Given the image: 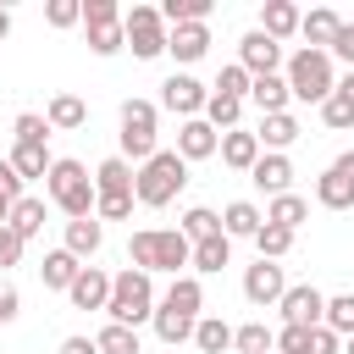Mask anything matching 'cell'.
I'll return each instance as SVG.
<instances>
[{
	"label": "cell",
	"instance_id": "obj_1",
	"mask_svg": "<svg viewBox=\"0 0 354 354\" xmlns=\"http://www.w3.org/2000/svg\"><path fill=\"white\" fill-rule=\"evenodd\" d=\"M188 254H194V243L177 232V227H138L133 238H127V260H133V271H171V277H183V266H188Z\"/></svg>",
	"mask_w": 354,
	"mask_h": 354
},
{
	"label": "cell",
	"instance_id": "obj_2",
	"mask_svg": "<svg viewBox=\"0 0 354 354\" xmlns=\"http://www.w3.org/2000/svg\"><path fill=\"white\" fill-rule=\"evenodd\" d=\"M183 188H188V160H183L177 149H155V155H149V160L133 171V199H138L144 210L171 205Z\"/></svg>",
	"mask_w": 354,
	"mask_h": 354
},
{
	"label": "cell",
	"instance_id": "obj_3",
	"mask_svg": "<svg viewBox=\"0 0 354 354\" xmlns=\"http://www.w3.org/2000/svg\"><path fill=\"white\" fill-rule=\"evenodd\" d=\"M44 188H50V205L66 216V221H83V216H94V177H88V166L83 160H50V171H44Z\"/></svg>",
	"mask_w": 354,
	"mask_h": 354
},
{
	"label": "cell",
	"instance_id": "obj_4",
	"mask_svg": "<svg viewBox=\"0 0 354 354\" xmlns=\"http://www.w3.org/2000/svg\"><path fill=\"white\" fill-rule=\"evenodd\" d=\"M282 83H288V94H293V100H304V105H321V100L337 88L332 55H326V50H293V55L282 61Z\"/></svg>",
	"mask_w": 354,
	"mask_h": 354
},
{
	"label": "cell",
	"instance_id": "obj_5",
	"mask_svg": "<svg viewBox=\"0 0 354 354\" xmlns=\"http://www.w3.org/2000/svg\"><path fill=\"white\" fill-rule=\"evenodd\" d=\"M105 315H111L116 326H133V332H138V321L155 315V277H149V271H133V266L116 271V277H111Z\"/></svg>",
	"mask_w": 354,
	"mask_h": 354
},
{
	"label": "cell",
	"instance_id": "obj_6",
	"mask_svg": "<svg viewBox=\"0 0 354 354\" xmlns=\"http://www.w3.org/2000/svg\"><path fill=\"white\" fill-rule=\"evenodd\" d=\"M155 122H160V105H155V100H122V133H116V138H122V160H127V166H133V160L144 166V160L160 149V144H155Z\"/></svg>",
	"mask_w": 354,
	"mask_h": 354
},
{
	"label": "cell",
	"instance_id": "obj_7",
	"mask_svg": "<svg viewBox=\"0 0 354 354\" xmlns=\"http://www.w3.org/2000/svg\"><path fill=\"white\" fill-rule=\"evenodd\" d=\"M83 28H88V50H94V55H116V50H127L122 6H116V0H83Z\"/></svg>",
	"mask_w": 354,
	"mask_h": 354
},
{
	"label": "cell",
	"instance_id": "obj_8",
	"mask_svg": "<svg viewBox=\"0 0 354 354\" xmlns=\"http://www.w3.org/2000/svg\"><path fill=\"white\" fill-rule=\"evenodd\" d=\"M122 33H127V50H133L138 61L166 55V22H160L155 6H127V11H122Z\"/></svg>",
	"mask_w": 354,
	"mask_h": 354
},
{
	"label": "cell",
	"instance_id": "obj_9",
	"mask_svg": "<svg viewBox=\"0 0 354 354\" xmlns=\"http://www.w3.org/2000/svg\"><path fill=\"white\" fill-rule=\"evenodd\" d=\"M315 205H321V210H348V205H354V149H343V155L315 177Z\"/></svg>",
	"mask_w": 354,
	"mask_h": 354
},
{
	"label": "cell",
	"instance_id": "obj_10",
	"mask_svg": "<svg viewBox=\"0 0 354 354\" xmlns=\"http://www.w3.org/2000/svg\"><path fill=\"white\" fill-rule=\"evenodd\" d=\"M277 310H282V326H321L326 293L310 288V282H288V293L277 299Z\"/></svg>",
	"mask_w": 354,
	"mask_h": 354
},
{
	"label": "cell",
	"instance_id": "obj_11",
	"mask_svg": "<svg viewBox=\"0 0 354 354\" xmlns=\"http://www.w3.org/2000/svg\"><path fill=\"white\" fill-rule=\"evenodd\" d=\"M205 100H210V88H205L199 77H188V72H171V77L160 83V105L177 111L183 122H188V116H205Z\"/></svg>",
	"mask_w": 354,
	"mask_h": 354
},
{
	"label": "cell",
	"instance_id": "obj_12",
	"mask_svg": "<svg viewBox=\"0 0 354 354\" xmlns=\"http://www.w3.org/2000/svg\"><path fill=\"white\" fill-rule=\"evenodd\" d=\"M238 66H243L249 77H271V72H282V44L254 28V33L238 39Z\"/></svg>",
	"mask_w": 354,
	"mask_h": 354
},
{
	"label": "cell",
	"instance_id": "obj_13",
	"mask_svg": "<svg viewBox=\"0 0 354 354\" xmlns=\"http://www.w3.org/2000/svg\"><path fill=\"white\" fill-rule=\"evenodd\" d=\"M282 293H288V271H282L277 260H254V266L243 271V299H249V304L266 310V304H277Z\"/></svg>",
	"mask_w": 354,
	"mask_h": 354
},
{
	"label": "cell",
	"instance_id": "obj_14",
	"mask_svg": "<svg viewBox=\"0 0 354 354\" xmlns=\"http://www.w3.org/2000/svg\"><path fill=\"white\" fill-rule=\"evenodd\" d=\"M249 183H254V188H266L271 199H277V194H293V160H288V155L260 149V160L249 166Z\"/></svg>",
	"mask_w": 354,
	"mask_h": 354
},
{
	"label": "cell",
	"instance_id": "obj_15",
	"mask_svg": "<svg viewBox=\"0 0 354 354\" xmlns=\"http://www.w3.org/2000/svg\"><path fill=\"white\" fill-rule=\"evenodd\" d=\"M216 144H221V133H216L205 116H188V122L177 127V155H183V160H210Z\"/></svg>",
	"mask_w": 354,
	"mask_h": 354
},
{
	"label": "cell",
	"instance_id": "obj_16",
	"mask_svg": "<svg viewBox=\"0 0 354 354\" xmlns=\"http://www.w3.org/2000/svg\"><path fill=\"white\" fill-rule=\"evenodd\" d=\"M205 50H210V28H205V22H183V28H166V55H177L183 66H194Z\"/></svg>",
	"mask_w": 354,
	"mask_h": 354
},
{
	"label": "cell",
	"instance_id": "obj_17",
	"mask_svg": "<svg viewBox=\"0 0 354 354\" xmlns=\"http://www.w3.org/2000/svg\"><path fill=\"white\" fill-rule=\"evenodd\" d=\"M160 304L177 310V315H188V321H199V315H205V282L183 271V277H171V288L160 293Z\"/></svg>",
	"mask_w": 354,
	"mask_h": 354
},
{
	"label": "cell",
	"instance_id": "obj_18",
	"mask_svg": "<svg viewBox=\"0 0 354 354\" xmlns=\"http://www.w3.org/2000/svg\"><path fill=\"white\" fill-rule=\"evenodd\" d=\"M66 299H72L77 310H105V299H111V277H105L100 266H83L77 282L66 288Z\"/></svg>",
	"mask_w": 354,
	"mask_h": 354
},
{
	"label": "cell",
	"instance_id": "obj_19",
	"mask_svg": "<svg viewBox=\"0 0 354 354\" xmlns=\"http://www.w3.org/2000/svg\"><path fill=\"white\" fill-rule=\"evenodd\" d=\"M299 17H304V11H299L293 0H266V6H260V33L282 44V39L299 33Z\"/></svg>",
	"mask_w": 354,
	"mask_h": 354
},
{
	"label": "cell",
	"instance_id": "obj_20",
	"mask_svg": "<svg viewBox=\"0 0 354 354\" xmlns=\"http://www.w3.org/2000/svg\"><path fill=\"white\" fill-rule=\"evenodd\" d=\"M337 28H343V17H337L332 6H315V11H304V17H299V33H304V50H326V44L337 39Z\"/></svg>",
	"mask_w": 354,
	"mask_h": 354
},
{
	"label": "cell",
	"instance_id": "obj_21",
	"mask_svg": "<svg viewBox=\"0 0 354 354\" xmlns=\"http://www.w3.org/2000/svg\"><path fill=\"white\" fill-rule=\"evenodd\" d=\"M216 155H221V166H232V171H249V166L260 160V138H254V133H243V127H232V133H221Z\"/></svg>",
	"mask_w": 354,
	"mask_h": 354
},
{
	"label": "cell",
	"instance_id": "obj_22",
	"mask_svg": "<svg viewBox=\"0 0 354 354\" xmlns=\"http://www.w3.org/2000/svg\"><path fill=\"white\" fill-rule=\"evenodd\" d=\"M299 133H304V127H299V116H293V111H277V116H260V133H254V138H260V149L282 155Z\"/></svg>",
	"mask_w": 354,
	"mask_h": 354
},
{
	"label": "cell",
	"instance_id": "obj_23",
	"mask_svg": "<svg viewBox=\"0 0 354 354\" xmlns=\"http://www.w3.org/2000/svg\"><path fill=\"white\" fill-rule=\"evenodd\" d=\"M100 243H105V227H100L94 216L66 221V243H61V249H66L72 260H94V254H100Z\"/></svg>",
	"mask_w": 354,
	"mask_h": 354
},
{
	"label": "cell",
	"instance_id": "obj_24",
	"mask_svg": "<svg viewBox=\"0 0 354 354\" xmlns=\"http://www.w3.org/2000/svg\"><path fill=\"white\" fill-rule=\"evenodd\" d=\"M249 100L260 105V116H277V111H288V83H282V72H271V77H249Z\"/></svg>",
	"mask_w": 354,
	"mask_h": 354
},
{
	"label": "cell",
	"instance_id": "obj_25",
	"mask_svg": "<svg viewBox=\"0 0 354 354\" xmlns=\"http://www.w3.org/2000/svg\"><path fill=\"white\" fill-rule=\"evenodd\" d=\"M44 122H50V133H72V127L88 122V105H83L77 94H55V100L44 105Z\"/></svg>",
	"mask_w": 354,
	"mask_h": 354
},
{
	"label": "cell",
	"instance_id": "obj_26",
	"mask_svg": "<svg viewBox=\"0 0 354 354\" xmlns=\"http://www.w3.org/2000/svg\"><path fill=\"white\" fill-rule=\"evenodd\" d=\"M266 221L282 227V232H299V227L310 221V199H299V194H277V199L266 205Z\"/></svg>",
	"mask_w": 354,
	"mask_h": 354
},
{
	"label": "cell",
	"instance_id": "obj_27",
	"mask_svg": "<svg viewBox=\"0 0 354 354\" xmlns=\"http://www.w3.org/2000/svg\"><path fill=\"white\" fill-rule=\"evenodd\" d=\"M6 227L28 243V238H39L44 232V199H33V194H22L17 205H11V216H6Z\"/></svg>",
	"mask_w": 354,
	"mask_h": 354
},
{
	"label": "cell",
	"instance_id": "obj_28",
	"mask_svg": "<svg viewBox=\"0 0 354 354\" xmlns=\"http://www.w3.org/2000/svg\"><path fill=\"white\" fill-rule=\"evenodd\" d=\"M260 221H266V216H260V205H249V199H232V205L221 210V232H227V238H254Z\"/></svg>",
	"mask_w": 354,
	"mask_h": 354
},
{
	"label": "cell",
	"instance_id": "obj_29",
	"mask_svg": "<svg viewBox=\"0 0 354 354\" xmlns=\"http://www.w3.org/2000/svg\"><path fill=\"white\" fill-rule=\"evenodd\" d=\"M188 266H194V271H205V277H216L221 266H232V238L221 232V238H205V243H194Z\"/></svg>",
	"mask_w": 354,
	"mask_h": 354
},
{
	"label": "cell",
	"instance_id": "obj_30",
	"mask_svg": "<svg viewBox=\"0 0 354 354\" xmlns=\"http://www.w3.org/2000/svg\"><path fill=\"white\" fill-rule=\"evenodd\" d=\"M77 271H83V260H72L66 249H50V254H44V266H39L44 288H55V293H66V288L77 282Z\"/></svg>",
	"mask_w": 354,
	"mask_h": 354
},
{
	"label": "cell",
	"instance_id": "obj_31",
	"mask_svg": "<svg viewBox=\"0 0 354 354\" xmlns=\"http://www.w3.org/2000/svg\"><path fill=\"white\" fill-rule=\"evenodd\" d=\"M194 348H199V354H227V348H232V326H227L221 315H199V321H194Z\"/></svg>",
	"mask_w": 354,
	"mask_h": 354
},
{
	"label": "cell",
	"instance_id": "obj_32",
	"mask_svg": "<svg viewBox=\"0 0 354 354\" xmlns=\"http://www.w3.org/2000/svg\"><path fill=\"white\" fill-rule=\"evenodd\" d=\"M6 160H11V171H17L22 183H33V177H44V171H50V149H44V144H11V155H6Z\"/></svg>",
	"mask_w": 354,
	"mask_h": 354
},
{
	"label": "cell",
	"instance_id": "obj_33",
	"mask_svg": "<svg viewBox=\"0 0 354 354\" xmlns=\"http://www.w3.org/2000/svg\"><path fill=\"white\" fill-rule=\"evenodd\" d=\"M94 194H133V166H127L122 155L100 160V166H94Z\"/></svg>",
	"mask_w": 354,
	"mask_h": 354
},
{
	"label": "cell",
	"instance_id": "obj_34",
	"mask_svg": "<svg viewBox=\"0 0 354 354\" xmlns=\"http://www.w3.org/2000/svg\"><path fill=\"white\" fill-rule=\"evenodd\" d=\"M177 232H183L188 243H205V238H221V216H216L210 205H194V210H183V221H177Z\"/></svg>",
	"mask_w": 354,
	"mask_h": 354
},
{
	"label": "cell",
	"instance_id": "obj_35",
	"mask_svg": "<svg viewBox=\"0 0 354 354\" xmlns=\"http://www.w3.org/2000/svg\"><path fill=\"white\" fill-rule=\"evenodd\" d=\"M155 11H160L166 28H183V22H205V17L216 11V0H160Z\"/></svg>",
	"mask_w": 354,
	"mask_h": 354
},
{
	"label": "cell",
	"instance_id": "obj_36",
	"mask_svg": "<svg viewBox=\"0 0 354 354\" xmlns=\"http://www.w3.org/2000/svg\"><path fill=\"white\" fill-rule=\"evenodd\" d=\"M321 326L326 332H337L343 343L354 337V293H332L326 299V310H321Z\"/></svg>",
	"mask_w": 354,
	"mask_h": 354
},
{
	"label": "cell",
	"instance_id": "obj_37",
	"mask_svg": "<svg viewBox=\"0 0 354 354\" xmlns=\"http://www.w3.org/2000/svg\"><path fill=\"white\" fill-rule=\"evenodd\" d=\"M94 348H100V354H138V332H133V326L105 321V326L94 332Z\"/></svg>",
	"mask_w": 354,
	"mask_h": 354
},
{
	"label": "cell",
	"instance_id": "obj_38",
	"mask_svg": "<svg viewBox=\"0 0 354 354\" xmlns=\"http://www.w3.org/2000/svg\"><path fill=\"white\" fill-rule=\"evenodd\" d=\"M238 116H243V100H227V94H210V100H205V122H210L216 133H232Z\"/></svg>",
	"mask_w": 354,
	"mask_h": 354
},
{
	"label": "cell",
	"instance_id": "obj_39",
	"mask_svg": "<svg viewBox=\"0 0 354 354\" xmlns=\"http://www.w3.org/2000/svg\"><path fill=\"white\" fill-rule=\"evenodd\" d=\"M271 343H277V332H271L266 321H249V326L232 332V348H238V354H271Z\"/></svg>",
	"mask_w": 354,
	"mask_h": 354
},
{
	"label": "cell",
	"instance_id": "obj_40",
	"mask_svg": "<svg viewBox=\"0 0 354 354\" xmlns=\"http://www.w3.org/2000/svg\"><path fill=\"white\" fill-rule=\"evenodd\" d=\"M254 249H260V260H282V254L293 249V232H282V227L260 221V232H254Z\"/></svg>",
	"mask_w": 354,
	"mask_h": 354
},
{
	"label": "cell",
	"instance_id": "obj_41",
	"mask_svg": "<svg viewBox=\"0 0 354 354\" xmlns=\"http://www.w3.org/2000/svg\"><path fill=\"white\" fill-rule=\"evenodd\" d=\"M321 122H326L332 133H348V127H354V100H343V94L332 88V94L321 100Z\"/></svg>",
	"mask_w": 354,
	"mask_h": 354
},
{
	"label": "cell",
	"instance_id": "obj_42",
	"mask_svg": "<svg viewBox=\"0 0 354 354\" xmlns=\"http://www.w3.org/2000/svg\"><path fill=\"white\" fill-rule=\"evenodd\" d=\"M133 216V194H94V221H127Z\"/></svg>",
	"mask_w": 354,
	"mask_h": 354
},
{
	"label": "cell",
	"instance_id": "obj_43",
	"mask_svg": "<svg viewBox=\"0 0 354 354\" xmlns=\"http://www.w3.org/2000/svg\"><path fill=\"white\" fill-rule=\"evenodd\" d=\"M210 94H227V100H249V72L232 61V66H221V77H216V88Z\"/></svg>",
	"mask_w": 354,
	"mask_h": 354
},
{
	"label": "cell",
	"instance_id": "obj_44",
	"mask_svg": "<svg viewBox=\"0 0 354 354\" xmlns=\"http://www.w3.org/2000/svg\"><path fill=\"white\" fill-rule=\"evenodd\" d=\"M11 133H17V144H44V138H50V122H44L39 111H22V116L11 122Z\"/></svg>",
	"mask_w": 354,
	"mask_h": 354
},
{
	"label": "cell",
	"instance_id": "obj_45",
	"mask_svg": "<svg viewBox=\"0 0 354 354\" xmlns=\"http://www.w3.org/2000/svg\"><path fill=\"white\" fill-rule=\"evenodd\" d=\"M44 22L50 28H77L83 22V0H50L44 6Z\"/></svg>",
	"mask_w": 354,
	"mask_h": 354
},
{
	"label": "cell",
	"instance_id": "obj_46",
	"mask_svg": "<svg viewBox=\"0 0 354 354\" xmlns=\"http://www.w3.org/2000/svg\"><path fill=\"white\" fill-rule=\"evenodd\" d=\"M271 354H310V326H282Z\"/></svg>",
	"mask_w": 354,
	"mask_h": 354
},
{
	"label": "cell",
	"instance_id": "obj_47",
	"mask_svg": "<svg viewBox=\"0 0 354 354\" xmlns=\"http://www.w3.org/2000/svg\"><path fill=\"white\" fill-rule=\"evenodd\" d=\"M326 55H332V61H348V72H354V22L337 28V39L326 44Z\"/></svg>",
	"mask_w": 354,
	"mask_h": 354
},
{
	"label": "cell",
	"instance_id": "obj_48",
	"mask_svg": "<svg viewBox=\"0 0 354 354\" xmlns=\"http://www.w3.org/2000/svg\"><path fill=\"white\" fill-rule=\"evenodd\" d=\"M22 249H28V243H22V238L0 221V271H6V266H17V260H22Z\"/></svg>",
	"mask_w": 354,
	"mask_h": 354
},
{
	"label": "cell",
	"instance_id": "obj_49",
	"mask_svg": "<svg viewBox=\"0 0 354 354\" xmlns=\"http://www.w3.org/2000/svg\"><path fill=\"white\" fill-rule=\"evenodd\" d=\"M310 354H343V337L326 326H310Z\"/></svg>",
	"mask_w": 354,
	"mask_h": 354
},
{
	"label": "cell",
	"instance_id": "obj_50",
	"mask_svg": "<svg viewBox=\"0 0 354 354\" xmlns=\"http://www.w3.org/2000/svg\"><path fill=\"white\" fill-rule=\"evenodd\" d=\"M17 315H22V293H17L11 282H0V326H11Z\"/></svg>",
	"mask_w": 354,
	"mask_h": 354
},
{
	"label": "cell",
	"instance_id": "obj_51",
	"mask_svg": "<svg viewBox=\"0 0 354 354\" xmlns=\"http://www.w3.org/2000/svg\"><path fill=\"white\" fill-rule=\"evenodd\" d=\"M0 194H6V199H11V205H17V199H22V177H17V171H11V160H0Z\"/></svg>",
	"mask_w": 354,
	"mask_h": 354
},
{
	"label": "cell",
	"instance_id": "obj_52",
	"mask_svg": "<svg viewBox=\"0 0 354 354\" xmlns=\"http://www.w3.org/2000/svg\"><path fill=\"white\" fill-rule=\"evenodd\" d=\"M55 354H100V348H94V337L72 332V337H61V348H55Z\"/></svg>",
	"mask_w": 354,
	"mask_h": 354
},
{
	"label": "cell",
	"instance_id": "obj_53",
	"mask_svg": "<svg viewBox=\"0 0 354 354\" xmlns=\"http://www.w3.org/2000/svg\"><path fill=\"white\" fill-rule=\"evenodd\" d=\"M337 94H343V100H354V72H343V77H337Z\"/></svg>",
	"mask_w": 354,
	"mask_h": 354
},
{
	"label": "cell",
	"instance_id": "obj_54",
	"mask_svg": "<svg viewBox=\"0 0 354 354\" xmlns=\"http://www.w3.org/2000/svg\"><path fill=\"white\" fill-rule=\"evenodd\" d=\"M6 33H11V11L0 6V39H6Z\"/></svg>",
	"mask_w": 354,
	"mask_h": 354
},
{
	"label": "cell",
	"instance_id": "obj_55",
	"mask_svg": "<svg viewBox=\"0 0 354 354\" xmlns=\"http://www.w3.org/2000/svg\"><path fill=\"white\" fill-rule=\"evenodd\" d=\"M6 216H11V199H6V194H0V221H6Z\"/></svg>",
	"mask_w": 354,
	"mask_h": 354
},
{
	"label": "cell",
	"instance_id": "obj_56",
	"mask_svg": "<svg viewBox=\"0 0 354 354\" xmlns=\"http://www.w3.org/2000/svg\"><path fill=\"white\" fill-rule=\"evenodd\" d=\"M343 354H354V337H348V343H343Z\"/></svg>",
	"mask_w": 354,
	"mask_h": 354
}]
</instances>
